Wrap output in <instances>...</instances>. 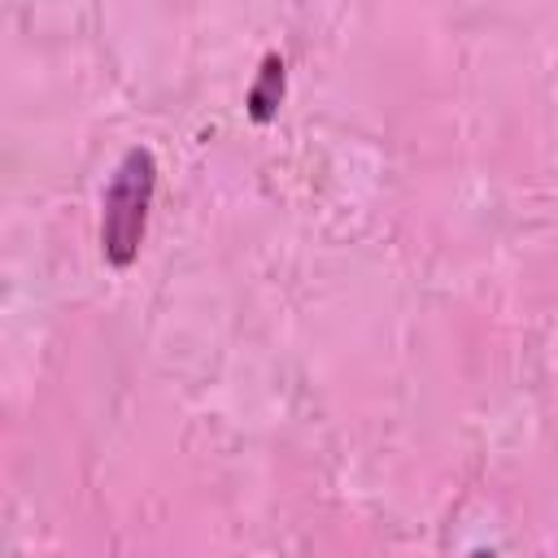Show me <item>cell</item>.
I'll return each mask as SVG.
<instances>
[{
  "instance_id": "6da1fadb",
  "label": "cell",
  "mask_w": 558,
  "mask_h": 558,
  "mask_svg": "<svg viewBox=\"0 0 558 558\" xmlns=\"http://www.w3.org/2000/svg\"><path fill=\"white\" fill-rule=\"evenodd\" d=\"M153 192H157V157H153V148L131 144L122 153V161L113 166L105 196H100V257L113 270H126L140 257Z\"/></svg>"
},
{
  "instance_id": "3957f363",
  "label": "cell",
  "mask_w": 558,
  "mask_h": 558,
  "mask_svg": "<svg viewBox=\"0 0 558 558\" xmlns=\"http://www.w3.org/2000/svg\"><path fill=\"white\" fill-rule=\"evenodd\" d=\"M471 558H497L493 549H471Z\"/></svg>"
},
{
  "instance_id": "7a4b0ae2",
  "label": "cell",
  "mask_w": 558,
  "mask_h": 558,
  "mask_svg": "<svg viewBox=\"0 0 558 558\" xmlns=\"http://www.w3.org/2000/svg\"><path fill=\"white\" fill-rule=\"evenodd\" d=\"M283 92H288V65H283L279 52H266L262 65H257V78L244 92V113L253 122H270L283 105Z\"/></svg>"
}]
</instances>
